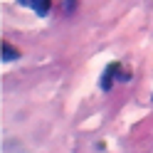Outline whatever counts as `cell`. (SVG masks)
I'll return each mask as SVG.
<instances>
[{
    "label": "cell",
    "instance_id": "cell-1",
    "mask_svg": "<svg viewBox=\"0 0 153 153\" xmlns=\"http://www.w3.org/2000/svg\"><path fill=\"white\" fill-rule=\"evenodd\" d=\"M119 69H121V64H116V62L106 67V72H104V76H101V89H104V91H109V89H111L114 76H121V74H119Z\"/></svg>",
    "mask_w": 153,
    "mask_h": 153
},
{
    "label": "cell",
    "instance_id": "cell-2",
    "mask_svg": "<svg viewBox=\"0 0 153 153\" xmlns=\"http://www.w3.org/2000/svg\"><path fill=\"white\" fill-rule=\"evenodd\" d=\"M17 3H20V5H30L32 10L37 15H42V17L50 13V0H17Z\"/></svg>",
    "mask_w": 153,
    "mask_h": 153
},
{
    "label": "cell",
    "instance_id": "cell-3",
    "mask_svg": "<svg viewBox=\"0 0 153 153\" xmlns=\"http://www.w3.org/2000/svg\"><path fill=\"white\" fill-rule=\"evenodd\" d=\"M10 59H17V52L10 45H3V62H10Z\"/></svg>",
    "mask_w": 153,
    "mask_h": 153
}]
</instances>
